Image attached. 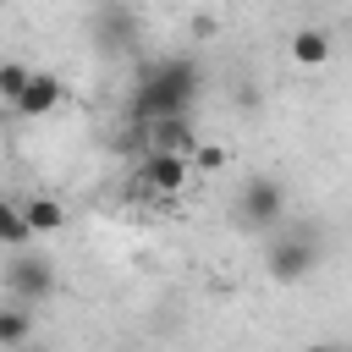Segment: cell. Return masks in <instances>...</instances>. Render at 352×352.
I'll list each match as a JSON object with an SVG mask.
<instances>
[{
  "mask_svg": "<svg viewBox=\"0 0 352 352\" xmlns=\"http://www.w3.org/2000/svg\"><path fill=\"white\" fill-rule=\"evenodd\" d=\"M28 82H33V66H22V60H0V99H6V104H16Z\"/></svg>",
  "mask_w": 352,
  "mask_h": 352,
  "instance_id": "13",
  "label": "cell"
},
{
  "mask_svg": "<svg viewBox=\"0 0 352 352\" xmlns=\"http://www.w3.org/2000/svg\"><path fill=\"white\" fill-rule=\"evenodd\" d=\"M292 60L297 66H324L330 60V33L324 28H297L292 33Z\"/></svg>",
  "mask_w": 352,
  "mask_h": 352,
  "instance_id": "11",
  "label": "cell"
},
{
  "mask_svg": "<svg viewBox=\"0 0 352 352\" xmlns=\"http://www.w3.org/2000/svg\"><path fill=\"white\" fill-rule=\"evenodd\" d=\"M50 292H55V264H50V258H38V253H16V258L6 264V297H11L16 308L44 302Z\"/></svg>",
  "mask_w": 352,
  "mask_h": 352,
  "instance_id": "4",
  "label": "cell"
},
{
  "mask_svg": "<svg viewBox=\"0 0 352 352\" xmlns=\"http://www.w3.org/2000/svg\"><path fill=\"white\" fill-rule=\"evenodd\" d=\"M264 270H270V280H280V286L308 280V275L319 270V236H314V231H280V236L264 248Z\"/></svg>",
  "mask_w": 352,
  "mask_h": 352,
  "instance_id": "2",
  "label": "cell"
},
{
  "mask_svg": "<svg viewBox=\"0 0 352 352\" xmlns=\"http://www.w3.org/2000/svg\"><path fill=\"white\" fill-rule=\"evenodd\" d=\"M33 231H28V220H22V204H11V198H0V248H22Z\"/></svg>",
  "mask_w": 352,
  "mask_h": 352,
  "instance_id": "12",
  "label": "cell"
},
{
  "mask_svg": "<svg viewBox=\"0 0 352 352\" xmlns=\"http://www.w3.org/2000/svg\"><path fill=\"white\" fill-rule=\"evenodd\" d=\"M138 182H143L148 192L170 198V192H182V187L192 182V160H182V154H143V160H138Z\"/></svg>",
  "mask_w": 352,
  "mask_h": 352,
  "instance_id": "6",
  "label": "cell"
},
{
  "mask_svg": "<svg viewBox=\"0 0 352 352\" xmlns=\"http://www.w3.org/2000/svg\"><path fill=\"white\" fill-rule=\"evenodd\" d=\"M192 170H226V148H220V143H198Z\"/></svg>",
  "mask_w": 352,
  "mask_h": 352,
  "instance_id": "14",
  "label": "cell"
},
{
  "mask_svg": "<svg viewBox=\"0 0 352 352\" xmlns=\"http://www.w3.org/2000/svg\"><path fill=\"white\" fill-rule=\"evenodd\" d=\"M214 28H220V22H214V16H209V11H204V16H192V33H198V38H209V33H214Z\"/></svg>",
  "mask_w": 352,
  "mask_h": 352,
  "instance_id": "15",
  "label": "cell"
},
{
  "mask_svg": "<svg viewBox=\"0 0 352 352\" xmlns=\"http://www.w3.org/2000/svg\"><path fill=\"white\" fill-rule=\"evenodd\" d=\"M88 33H94L99 50H126L138 38V16L126 6H94L88 11Z\"/></svg>",
  "mask_w": 352,
  "mask_h": 352,
  "instance_id": "7",
  "label": "cell"
},
{
  "mask_svg": "<svg viewBox=\"0 0 352 352\" xmlns=\"http://www.w3.org/2000/svg\"><path fill=\"white\" fill-rule=\"evenodd\" d=\"M204 88V72L192 55H160L138 72V88H132V116L148 126V121H170V116H187L192 99Z\"/></svg>",
  "mask_w": 352,
  "mask_h": 352,
  "instance_id": "1",
  "label": "cell"
},
{
  "mask_svg": "<svg viewBox=\"0 0 352 352\" xmlns=\"http://www.w3.org/2000/svg\"><path fill=\"white\" fill-rule=\"evenodd\" d=\"M22 352H50V346H22Z\"/></svg>",
  "mask_w": 352,
  "mask_h": 352,
  "instance_id": "17",
  "label": "cell"
},
{
  "mask_svg": "<svg viewBox=\"0 0 352 352\" xmlns=\"http://www.w3.org/2000/svg\"><path fill=\"white\" fill-rule=\"evenodd\" d=\"M286 220V187L275 176H248L242 192H236V226L242 231H275Z\"/></svg>",
  "mask_w": 352,
  "mask_h": 352,
  "instance_id": "3",
  "label": "cell"
},
{
  "mask_svg": "<svg viewBox=\"0 0 352 352\" xmlns=\"http://www.w3.org/2000/svg\"><path fill=\"white\" fill-rule=\"evenodd\" d=\"M22 220H28L33 236H50V231L66 226V204H60V198H28V204H22Z\"/></svg>",
  "mask_w": 352,
  "mask_h": 352,
  "instance_id": "10",
  "label": "cell"
},
{
  "mask_svg": "<svg viewBox=\"0 0 352 352\" xmlns=\"http://www.w3.org/2000/svg\"><path fill=\"white\" fill-rule=\"evenodd\" d=\"M22 346H33V314L6 302L0 308V352H22Z\"/></svg>",
  "mask_w": 352,
  "mask_h": 352,
  "instance_id": "9",
  "label": "cell"
},
{
  "mask_svg": "<svg viewBox=\"0 0 352 352\" xmlns=\"http://www.w3.org/2000/svg\"><path fill=\"white\" fill-rule=\"evenodd\" d=\"M60 99H66V82H60L55 72H33V82L22 88V99H16L11 110H16V116H28V121H38V116H50Z\"/></svg>",
  "mask_w": 352,
  "mask_h": 352,
  "instance_id": "8",
  "label": "cell"
},
{
  "mask_svg": "<svg viewBox=\"0 0 352 352\" xmlns=\"http://www.w3.org/2000/svg\"><path fill=\"white\" fill-rule=\"evenodd\" d=\"M143 154H182V160H192L198 154V126H192V116H170V121H148L143 126Z\"/></svg>",
  "mask_w": 352,
  "mask_h": 352,
  "instance_id": "5",
  "label": "cell"
},
{
  "mask_svg": "<svg viewBox=\"0 0 352 352\" xmlns=\"http://www.w3.org/2000/svg\"><path fill=\"white\" fill-rule=\"evenodd\" d=\"M308 352H341V346H330V341H319V346H308Z\"/></svg>",
  "mask_w": 352,
  "mask_h": 352,
  "instance_id": "16",
  "label": "cell"
}]
</instances>
